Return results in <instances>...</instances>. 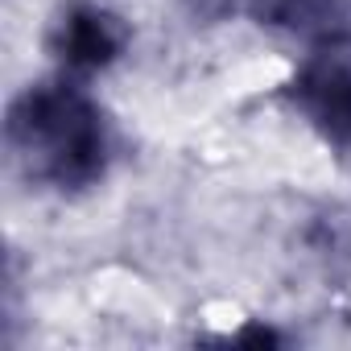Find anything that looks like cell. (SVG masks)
Instances as JSON below:
<instances>
[{"instance_id":"6da1fadb","label":"cell","mask_w":351,"mask_h":351,"mask_svg":"<svg viewBox=\"0 0 351 351\" xmlns=\"http://www.w3.org/2000/svg\"><path fill=\"white\" fill-rule=\"evenodd\" d=\"M9 153L38 186L87 191L108 169V120L75 79H50L21 91L9 108Z\"/></svg>"},{"instance_id":"7a4b0ae2","label":"cell","mask_w":351,"mask_h":351,"mask_svg":"<svg viewBox=\"0 0 351 351\" xmlns=\"http://www.w3.org/2000/svg\"><path fill=\"white\" fill-rule=\"evenodd\" d=\"M293 104L326 145L351 153V58L339 46H322L302 62L293 75Z\"/></svg>"},{"instance_id":"3957f363","label":"cell","mask_w":351,"mask_h":351,"mask_svg":"<svg viewBox=\"0 0 351 351\" xmlns=\"http://www.w3.org/2000/svg\"><path fill=\"white\" fill-rule=\"evenodd\" d=\"M124 50V25L112 13L79 9L58 25V58L66 71H95L108 66Z\"/></svg>"},{"instance_id":"277c9868","label":"cell","mask_w":351,"mask_h":351,"mask_svg":"<svg viewBox=\"0 0 351 351\" xmlns=\"http://www.w3.org/2000/svg\"><path fill=\"white\" fill-rule=\"evenodd\" d=\"M186 5L195 13H203V17H228V13L244 9V0H186Z\"/></svg>"}]
</instances>
